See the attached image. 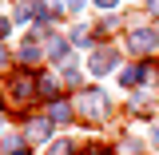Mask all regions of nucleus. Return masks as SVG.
I'll list each match as a JSON object with an SVG mask.
<instances>
[{
	"instance_id": "f257e3e1",
	"label": "nucleus",
	"mask_w": 159,
	"mask_h": 155,
	"mask_svg": "<svg viewBox=\"0 0 159 155\" xmlns=\"http://www.w3.org/2000/svg\"><path fill=\"white\" fill-rule=\"evenodd\" d=\"M80 107L92 112V116H99V112H103V92H84V96H80Z\"/></svg>"
},
{
	"instance_id": "f03ea898",
	"label": "nucleus",
	"mask_w": 159,
	"mask_h": 155,
	"mask_svg": "<svg viewBox=\"0 0 159 155\" xmlns=\"http://www.w3.org/2000/svg\"><path fill=\"white\" fill-rule=\"evenodd\" d=\"M111 68H116V56H111V52H96V60H92V72H96V76H107Z\"/></svg>"
},
{
	"instance_id": "7ed1b4c3",
	"label": "nucleus",
	"mask_w": 159,
	"mask_h": 155,
	"mask_svg": "<svg viewBox=\"0 0 159 155\" xmlns=\"http://www.w3.org/2000/svg\"><path fill=\"white\" fill-rule=\"evenodd\" d=\"M48 135H52V123H44V119L28 127V139H48Z\"/></svg>"
},
{
	"instance_id": "20e7f679",
	"label": "nucleus",
	"mask_w": 159,
	"mask_h": 155,
	"mask_svg": "<svg viewBox=\"0 0 159 155\" xmlns=\"http://www.w3.org/2000/svg\"><path fill=\"white\" fill-rule=\"evenodd\" d=\"M68 116H72V112H68V103H52V119H56V123H64Z\"/></svg>"
},
{
	"instance_id": "39448f33",
	"label": "nucleus",
	"mask_w": 159,
	"mask_h": 155,
	"mask_svg": "<svg viewBox=\"0 0 159 155\" xmlns=\"http://www.w3.org/2000/svg\"><path fill=\"white\" fill-rule=\"evenodd\" d=\"M151 44H155V36H143V32L131 36V48H151Z\"/></svg>"
},
{
	"instance_id": "423d86ee",
	"label": "nucleus",
	"mask_w": 159,
	"mask_h": 155,
	"mask_svg": "<svg viewBox=\"0 0 159 155\" xmlns=\"http://www.w3.org/2000/svg\"><path fill=\"white\" fill-rule=\"evenodd\" d=\"M72 44H84V48H88V44H92V40H88V28H76V32H72Z\"/></svg>"
},
{
	"instance_id": "0eeeda50",
	"label": "nucleus",
	"mask_w": 159,
	"mask_h": 155,
	"mask_svg": "<svg viewBox=\"0 0 159 155\" xmlns=\"http://www.w3.org/2000/svg\"><path fill=\"white\" fill-rule=\"evenodd\" d=\"M96 4H99V8H116L119 0H96Z\"/></svg>"
},
{
	"instance_id": "6e6552de",
	"label": "nucleus",
	"mask_w": 159,
	"mask_h": 155,
	"mask_svg": "<svg viewBox=\"0 0 159 155\" xmlns=\"http://www.w3.org/2000/svg\"><path fill=\"white\" fill-rule=\"evenodd\" d=\"M0 36H8V20H0Z\"/></svg>"
},
{
	"instance_id": "1a4fd4ad",
	"label": "nucleus",
	"mask_w": 159,
	"mask_h": 155,
	"mask_svg": "<svg viewBox=\"0 0 159 155\" xmlns=\"http://www.w3.org/2000/svg\"><path fill=\"white\" fill-rule=\"evenodd\" d=\"M80 4H84V0H68V8H72V12H76V8H80Z\"/></svg>"
},
{
	"instance_id": "9d476101",
	"label": "nucleus",
	"mask_w": 159,
	"mask_h": 155,
	"mask_svg": "<svg viewBox=\"0 0 159 155\" xmlns=\"http://www.w3.org/2000/svg\"><path fill=\"white\" fill-rule=\"evenodd\" d=\"M151 12H159V0H151Z\"/></svg>"
},
{
	"instance_id": "9b49d317",
	"label": "nucleus",
	"mask_w": 159,
	"mask_h": 155,
	"mask_svg": "<svg viewBox=\"0 0 159 155\" xmlns=\"http://www.w3.org/2000/svg\"><path fill=\"white\" fill-rule=\"evenodd\" d=\"M0 64H4V48H0Z\"/></svg>"
},
{
	"instance_id": "f8f14e48",
	"label": "nucleus",
	"mask_w": 159,
	"mask_h": 155,
	"mask_svg": "<svg viewBox=\"0 0 159 155\" xmlns=\"http://www.w3.org/2000/svg\"><path fill=\"white\" fill-rule=\"evenodd\" d=\"M155 143H159V131H155Z\"/></svg>"
},
{
	"instance_id": "ddd939ff",
	"label": "nucleus",
	"mask_w": 159,
	"mask_h": 155,
	"mask_svg": "<svg viewBox=\"0 0 159 155\" xmlns=\"http://www.w3.org/2000/svg\"><path fill=\"white\" fill-rule=\"evenodd\" d=\"M96 155H99V151H96Z\"/></svg>"
}]
</instances>
